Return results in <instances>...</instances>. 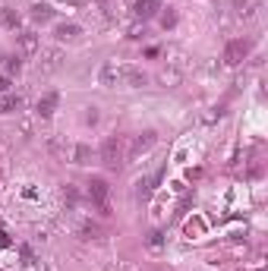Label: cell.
<instances>
[{
    "label": "cell",
    "instance_id": "1",
    "mask_svg": "<svg viewBox=\"0 0 268 271\" xmlns=\"http://www.w3.org/2000/svg\"><path fill=\"white\" fill-rule=\"evenodd\" d=\"M148 76L142 73V69H136L130 63H104L101 66V85H126V88H139V85H145Z\"/></svg>",
    "mask_w": 268,
    "mask_h": 271
},
{
    "label": "cell",
    "instance_id": "2",
    "mask_svg": "<svg viewBox=\"0 0 268 271\" xmlns=\"http://www.w3.org/2000/svg\"><path fill=\"white\" fill-rule=\"evenodd\" d=\"M101 161H104V167L117 170L120 164L126 161V139H123V136H117V133L104 139V145H101Z\"/></svg>",
    "mask_w": 268,
    "mask_h": 271
},
{
    "label": "cell",
    "instance_id": "3",
    "mask_svg": "<svg viewBox=\"0 0 268 271\" xmlns=\"http://www.w3.org/2000/svg\"><path fill=\"white\" fill-rule=\"evenodd\" d=\"M155 142H158V133H155V129H145V133L133 136L130 145H126V161H139V158L145 155V151L155 148Z\"/></svg>",
    "mask_w": 268,
    "mask_h": 271
},
{
    "label": "cell",
    "instance_id": "4",
    "mask_svg": "<svg viewBox=\"0 0 268 271\" xmlns=\"http://www.w3.org/2000/svg\"><path fill=\"white\" fill-rule=\"evenodd\" d=\"M88 199L98 205L101 215H111V186H108V180L92 176V180H88Z\"/></svg>",
    "mask_w": 268,
    "mask_h": 271
},
{
    "label": "cell",
    "instance_id": "5",
    "mask_svg": "<svg viewBox=\"0 0 268 271\" xmlns=\"http://www.w3.org/2000/svg\"><path fill=\"white\" fill-rule=\"evenodd\" d=\"M246 54H249V41H227L224 63H227V66H240L243 60H246Z\"/></svg>",
    "mask_w": 268,
    "mask_h": 271
},
{
    "label": "cell",
    "instance_id": "6",
    "mask_svg": "<svg viewBox=\"0 0 268 271\" xmlns=\"http://www.w3.org/2000/svg\"><path fill=\"white\" fill-rule=\"evenodd\" d=\"M161 10V4L158 0H136V7H133V13L139 16V19H151Z\"/></svg>",
    "mask_w": 268,
    "mask_h": 271
},
{
    "label": "cell",
    "instance_id": "7",
    "mask_svg": "<svg viewBox=\"0 0 268 271\" xmlns=\"http://www.w3.org/2000/svg\"><path fill=\"white\" fill-rule=\"evenodd\" d=\"M35 51H38V35H35V32H22L19 35V54L22 57H32Z\"/></svg>",
    "mask_w": 268,
    "mask_h": 271
},
{
    "label": "cell",
    "instance_id": "8",
    "mask_svg": "<svg viewBox=\"0 0 268 271\" xmlns=\"http://www.w3.org/2000/svg\"><path fill=\"white\" fill-rule=\"evenodd\" d=\"M57 101H60V95L57 92H48V95L38 98V117H51L57 111Z\"/></svg>",
    "mask_w": 268,
    "mask_h": 271
},
{
    "label": "cell",
    "instance_id": "9",
    "mask_svg": "<svg viewBox=\"0 0 268 271\" xmlns=\"http://www.w3.org/2000/svg\"><path fill=\"white\" fill-rule=\"evenodd\" d=\"M54 35H57V41H76L79 35H82V29L73 26V22H63V26L54 29Z\"/></svg>",
    "mask_w": 268,
    "mask_h": 271
},
{
    "label": "cell",
    "instance_id": "10",
    "mask_svg": "<svg viewBox=\"0 0 268 271\" xmlns=\"http://www.w3.org/2000/svg\"><path fill=\"white\" fill-rule=\"evenodd\" d=\"M79 237H82L85 243H92V240H101V237H104V230H101V224H95V221H85L82 227H79Z\"/></svg>",
    "mask_w": 268,
    "mask_h": 271
},
{
    "label": "cell",
    "instance_id": "11",
    "mask_svg": "<svg viewBox=\"0 0 268 271\" xmlns=\"http://www.w3.org/2000/svg\"><path fill=\"white\" fill-rule=\"evenodd\" d=\"M22 108V98L19 95H7V98H0V114H13Z\"/></svg>",
    "mask_w": 268,
    "mask_h": 271
},
{
    "label": "cell",
    "instance_id": "12",
    "mask_svg": "<svg viewBox=\"0 0 268 271\" xmlns=\"http://www.w3.org/2000/svg\"><path fill=\"white\" fill-rule=\"evenodd\" d=\"M51 16H54V10H51V7H44V4L32 7V19H35V22H48Z\"/></svg>",
    "mask_w": 268,
    "mask_h": 271
},
{
    "label": "cell",
    "instance_id": "13",
    "mask_svg": "<svg viewBox=\"0 0 268 271\" xmlns=\"http://www.w3.org/2000/svg\"><path fill=\"white\" fill-rule=\"evenodd\" d=\"M262 0H237V10H240V16H252L255 10H259Z\"/></svg>",
    "mask_w": 268,
    "mask_h": 271
},
{
    "label": "cell",
    "instance_id": "14",
    "mask_svg": "<svg viewBox=\"0 0 268 271\" xmlns=\"http://www.w3.org/2000/svg\"><path fill=\"white\" fill-rule=\"evenodd\" d=\"M0 22H4L7 29H16L19 26V16L13 13V10H0Z\"/></svg>",
    "mask_w": 268,
    "mask_h": 271
},
{
    "label": "cell",
    "instance_id": "15",
    "mask_svg": "<svg viewBox=\"0 0 268 271\" xmlns=\"http://www.w3.org/2000/svg\"><path fill=\"white\" fill-rule=\"evenodd\" d=\"M88 158H92L88 145H76V148H73V161H76V164H88Z\"/></svg>",
    "mask_w": 268,
    "mask_h": 271
},
{
    "label": "cell",
    "instance_id": "16",
    "mask_svg": "<svg viewBox=\"0 0 268 271\" xmlns=\"http://www.w3.org/2000/svg\"><path fill=\"white\" fill-rule=\"evenodd\" d=\"M145 243L151 246V249H158V246H161V243H164V233H161V230H151V233H148V240H145Z\"/></svg>",
    "mask_w": 268,
    "mask_h": 271
},
{
    "label": "cell",
    "instance_id": "17",
    "mask_svg": "<svg viewBox=\"0 0 268 271\" xmlns=\"http://www.w3.org/2000/svg\"><path fill=\"white\" fill-rule=\"evenodd\" d=\"M161 26H164V29H170V26H177V13H173V10H167V13L161 16Z\"/></svg>",
    "mask_w": 268,
    "mask_h": 271
},
{
    "label": "cell",
    "instance_id": "18",
    "mask_svg": "<svg viewBox=\"0 0 268 271\" xmlns=\"http://www.w3.org/2000/svg\"><path fill=\"white\" fill-rule=\"evenodd\" d=\"M7 69H10V73H19V60H16V57H13V60L7 63Z\"/></svg>",
    "mask_w": 268,
    "mask_h": 271
},
{
    "label": "cell",
    "instance_id": "19",
    "mask_svg": "<svg viewBox=\"0 0 268 271\" xmlns=\"http://www.w3.org/2000/svg\"><path fill=\"white\" fill-rule=\"evenodd\" d=\"M0 246H10V240H7V233L0 230Z\"/></svg>",
    "mask_w": 268,
    "mask_h": 271
},
{
    "label": "cell",
    "instance_id": "20",
    "mask_svg": "<svg viewBox=\"0 0 268 271\" xmlns=\"http://www.w3.org/2000/svg\"><path fill=\"white\" fill-rule=\"evenodd\" d=\"M10 88V79H0V92H7Z\"/></svg>",
    "mask_w": 268,
    "mask_h": 271
}]
</instances>
